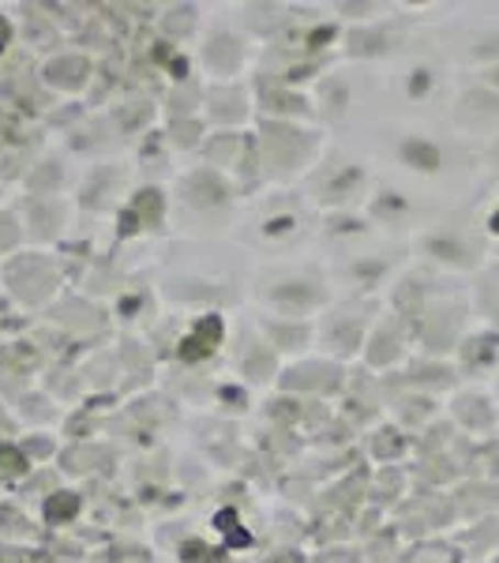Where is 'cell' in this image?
<instances>
[{"label":"cell","mask_w":499,"mask_h":563,"mask_svg":"<svg viewBox=\"0 0 499 563\" xmlns=\"http://www.w3.org/2000/svg\"><path fill=\"white\" fill-rule=\"evenodd\" d=\"M402 158L410 162V166H417V169H440V162H443V154H440V147H432V143H424V140H410L402 147Z\"/></svg>","instance_id":"6da1fadb"},{"label":"cell","mask_w":499,"mask_h":563,"mask_svg":"<svg viewBox=\"0 0 499 563\" xmlns=\"http://www.w3.org/2000/svg\"><path fill=\"white\" fill-rule=\"evenodd\" d=\"M488 225H492V233H499V211L492 214V222H488Z\"/></svg>","instance_id":"7a4b0ae2"}]
</instances>
